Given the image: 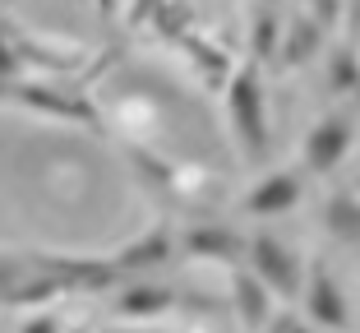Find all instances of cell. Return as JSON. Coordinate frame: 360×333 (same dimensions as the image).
Here are the masks:
<instances>
[{
  "mask_svg": "<svg viewBox=\"0 0 360 333\" xmlns=\"http://www.w3.org/2000/svg\"><path fill=\"white\" fill-rule=\"evenodd\" d=\"M226 107H231V125H236V134H240L245 153H250V158H259V153L268 149V116H264V93H259L255 70L236 75Z\"/></svg>",
  "mask_w": 360,
  "mask_h": 333,
  "instance_id": "1",
  "label": "cell"
},
{
  "mask_svg": "<svg viewBox=\"0 0 360 333\" xmlns=\"http://www.w3.org/2000/svg\"><path fill=\"white\" fill-rule=\"evenodd\" d=\"M250 269H255L273 291H286V296L300 287L296 255H291L277 237H255V246H250Z\"/></svg>",
  "mask_w": 360,
  "mask_h": 333,
  "instance_id": "2",
  "label": "cell"
},
{
  "mask_svg": "<svg viewBox=\"0 0 360 333\" xmlns=\"http://www.w3.org/2000/svg\"><path fill=\"white\" fill-rule=\"evenodd\" d=\"M347 149H351V125L342 116H333V120H323V125H314V134L305 139V162L314 172H328V167L342 162Z\"/></svg>",
  "mask_w": 360,
  "mask_h": 333,
  "instance_id": "3",
  "label": "cell"
},
{
  "mask_svg": "<svg viewBox=\"0 0 360 333\" xmlns=\"http://www.w3.org/2000/svg\"><path fill=\"white\" fill-rule=\"evenodd\" d=\"M296 194H300V181L291 172H277V176H268V181L250 194V204H245V208H250V213H259V218L286 213V208L296 204Z\"/></svg>",
  "mask_w": 360,
  "mask_h": 333,
  "instance_id": "4",
  "label": "cell"
},
{
  "mask_svg": "<svg viewBox=\"0 0 360 333\" xmlns=\"http://www.w3.org/2000/svg\"><path fill=\"white\" fill-rule=\"evenodd\" d=\"M268 291H273V287H268L255 269L236 273V306H240V320L245 324H264L268 320Z\"/></svg>",
  "mask_w": 360,
  "mask_h": 333,
  "instance_id": "5",
  "label": "cell"
},
{
  "mask_svg": "<svg viewBox=\"0 0 360 333\" xmlns=\"http://www.w3.org/2000/svg\"><path fill=\"white\" fill-rule=\"evenodd\" d=\"M23 102H32V107L51 111V116H70V120H84V125H97L93 107L88 102H79V97H60V93H46V88H19Z\"/></svg>",
  "mask_w": 360,
  "mask_h": 333,
  "instance_id": "6",
  "label": "cell"
},
{
  "mask_svg": "<svg viewBox=\"0 0 360 333\" xmlns=\"http://www.w3.org/2000/svg\"><path fill=\"white\" fill-rule=\"evenodd\" d=\"M309 306H314V320H323V324H347V306H342V296H338V287H333V278L323 269L309 278Z\"/></svg>",
  "mask_w": 360,
  "mask_h": 333,
  "instance_id": "7",
  "label": "cell"
},
{
  "mask_svg": "<svg viewBox=\"0 0 360 333\" xmlns=\"http://www.w3.org/2000/svg\"><path fill=\"white\" fill-rule=\"evenodd\" d=\"M190 250L208 259H236L240 255V237H231L222 227H199V232H190Z\"/></svg>",
  "mask_w": 360,
  "mask_h": 333,
  "instance_id": "8",
  "label": "cell"
},
{
  "mask_svg": "<svg viewBox=\"0 0 360 333\" xmlns=\"http://www.w3.org/2000/svg\"><path fill=\"white\" fill-rule=\"evenodd\" d=\"M328 227L338 232V237H360V208H356V199L338 194V199L328 204Z\"/></svg>",
  "mask_w": 360,
  "mask_h": 333,
  "instance_id": "9",
  "label": "cell"
},
{
  "mask_svg": "<svg viewBox=\"0 0 360 333\" xmlns=\"http://www.w3.org/2000/svg\"><path fill=\"white\" fill-rule=\"evenodd\" d=\"M171 306V291H162V287H134L120 301V310H129V315H153V310H167Z\"/></svg>",
  "mask_w": 360,
  "mask_h": 333,
  "instance_id": "10",
  "label": "cell"
},
{
  "mask_svg": "<svg viewBox=\"0 0 360 333\" xmlns=\"http://www.w3.org/2000/svg\"><path fill=\"white\" fill-rule=\"evenodd\" d=\"M319 5V14H323V19H333V0H314Z\"/></svg>",
  "mask_w": 360,
  "mask_h": 333,
  "instance_id": "11",
  "label": "cell"
},
{
  "mask_svg": "<svg viewBox=\"0 0 360 333\" xmlns=\"http://www.w3.org/2000/svg\"><path fill=\"white\" fill-rule=\"evenodd\" d=\"M0 97H5V84H0Z\"/></svg>",
  "mask_w": 360,
  "mask_h": 333,
  "instance_id": "12",
  "label": "cell"
}]
</instances>
